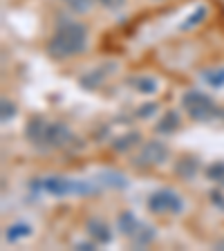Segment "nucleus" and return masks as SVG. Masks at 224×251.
I'll return each instance as SVG.
<instances>
[{
	"instance_id": "nucleus-21",
	"label": "nucleus",
	"mask_w": 224,
	"mask_h": 251,
	"mask_svg": "<svg viewBox=\"0 0 224 251\" xmlns=\"http://www.w3.org/2000/svg\"><path fill=\"white\" fill-rule=\"evenodd\" d=\"M14 115H16V105L11 103V101H2V121H9V119H14Z\"/></svg>"
},
{
	"instance_id": "nucleus-22",
	"label": "nucleus",
	"mask_w": 224,
	"mask_h": 251,
	"mask_svg": "<svg viewBox=\"0 0 224 251\" xmlns=\"http://www.w3.org/2000/svg\"><path fill=\"white\" fill-rule=\"evenodd\" d=\"M103 7H108V9H112V11H117V9H121V7L125 5V0H99Z\"/></svg>"
},
{
	"instance_id": "nucleus-7",
	"label": "nucleus",
	"mask_w": 224,
	"mask_h": 251,
	"mask_svg": "<svg viewBox=\"0 0 224 251\" xmlns=\"http://www.w3.org/2000/svg\"><path fill=\"white\" fill-rule=\"evenodd\" d=\"M47 130H50V121H45L43 117H34V119L27 124L25 135H27V139H29L31 144H43V146H45Z\"/></svg>"
},
{
	"instance_id": "nucleus-9",
	"label": "nucleus",
	"mask_w": 224,
	"mask_h": 251,
	"mask_svg": "<svg viewBox=\"0 0 224 251\" xmlns=\"http://www.w3.org/2000/svg\"><path fill=\"white\" fill-rule=\"evenodd\" d=\"M199 171V162L195 159V157H182L177 164H175V175L182 179H193L195 175H198Z\"/></svg>"
},
{
	"instance_id": "nucleus-17",
	"label": "nucleus",
	"mask_w": 224,
	"mask_h": 251,
	"mask_svg": "<svg viewBox=\"0 0 224 251\" xmlns=\"http://www.w3.org/2000/svg\"><path fill=\"white\" fill-rule=\"evenodd\" d=\"M206 177L213 179V182L220 184V186H224V162L211 164V166L206 168Z\"/></svg>"
},
{
	"instance_id": "nucleus-2",
	"label": "nucleus",
	"mask_w": 224,
	"mask_h": 251,
	"mask_svg": "<svg viewBox=\"0 0 224 251\" xmlns=\"http://www.w3.org/2000/svg\"><path fill=\"white\" fill-rule=\"evenodd\" d=\"M182 105L188 112V117L195 121H211L215 115H218V108H215L213 99L206 97L199 90H188L182 97Z\"/></svg>"
},
{
	"instance_id": "nucleus-1",
	"label": "nucleus",
	"mask_w": 224,
	"mask_h": 251,
	"mask_svg": "<svg viewBox=\"0 0 224 251\" xmlns=\"http://www.w3.org/2000/svg\"><path fill=\"white\" fill-rule=\"evenodd\" d=\"M85 45H88V29L78 23H65L47 43V54L52 58H70L83 52Z\"/></svg>"
},
{
	"instance_id": "nucleus-4",
	"label": "nucleus",
	"mask_w": 224,
	"mask_h": 251,
	"mask_svg": "<svg viewBox=\"0 0 224 251\" xmlns=\"http://www.w3.org/2000/svg\"><path fill=\"white\" fill-rule=\"evenodd\" d=\"M168 159V148L164 146L162 141H148V144H144V148H141V152L137 155L135 164L137 166H159V164H164Z\"/></svg>"
},
{
	"instance_id": "nucleus-5",
	"label": "nucleus",
	"mask_w": 224,
	"mask_h": 251,
	"mask_svg": "<svg viewBox=\"0 0 224 251\" xmlns=\"http://www.w3.org/2000/svg\"><path fill=\"white\" fill-rule=\"evenodd\" d=\"M115 68H117V63H103V65H99V68L88 70V72H85L83 76L78 78V83L83 85L85 90H94V88H99V85L103 83L105 78H108L110 74L115 72Z\"/></svg>"
},
{
	"instance_id": "nucleus-8",
	"label": "nucleus",
	"mask_w": 224,
	"mask_h": 251,
	"mask_svg": "<svg viewBox=\"0 0 224 251\" xmlns=\"http://www.w3.org/2000/svg\"><path fill=\"white\" fill-rule=\"evenodd\" d=\"M88 235L92 238L94 242H99V245H108L110 240H112V231H110V226L105 225L103 220H99V218H92L88 222Z\"/></svg>"
},
{
	"instance_id": "nucleus-18",
	"label": "nucleus",
	"mask_w": 224,
	"mask_h": 251,
	"mask_svg": "<svg viewBox=\"0 0 224 251\" xmlns=\"http://www.w3.org/2000/svg\"><path fill=\"white\" fill-rule=\"evenodd\" d=\"M63 2L72 11H76V14H85V11H90V7H92V0H63Z\"/></svg>"
},
{
	"instance_id": "nucleus-10",
	"label": "nucleus",
	"mask_w": 224,
	"mask_h": 251,
	"mask_svg": "<svg viewBox=\"0 0 224 251\" xmlns=\"http://www.w3.org/2000/svg\"><path fill=\"white\" fill-rule=\"evenodd\" d=\"M179 128V117L175 115V112H166V115L159 119V124H157V132H164V135H171V132H175Z\"/></svg>"
},
{
	"instance_id": "nucleus-3",
	"label": "nucleus",
	"mask_w": 224,
	"mask_h": 251,
	"mask_svg": "<svg viewBox=\"0 0 224 251\" xmlns=\"http://www.w3.org/2000/svg\"><path fill=\"white\" fill-rule=\"evenodd\" d=\"M148 209L152 213L159 215H179L184 211V202L179 200V195L175 191H168V188H162V191H155L148 198Z\"/></svg>"
},
{
	"instance_id": "nucleus-23",
	"label": "nucleus",
	"mask_w": 224,
	"mask_h": 251,
	"mask_svg": "<svg viewBox=\"0 0 224 251\" xmlns=\"http://www.w3.org/2000/svg\"><path fill=\"white\" fill-rule=\"evenodd\" d=\"M155 110H157V103H144V108H139L137 115L139 117H150V115H155Z\"/></svg>"
},
{
	"instance_id": "nucleus-16",
	"label": "nucleus",
	"mask_w": 224,
	"mask_h": 251,
	"mask_svg": "<svg viewBox=\"0 0 224 251\" xmlns=\"http://www.w3.org/2000/svg\"><path fill=\"white\" fill-rule=\"evenodd\" d=\"M29 233H31V226L29 225H14V226H9V229H7L5 238L9 242H16V240H21V238H27Z\"/></svg>"
},
{
	"instance_id": "nucleus-25",
	"label": "nucleus",
	"mask_w": 224,
	"mask_h": 251,
	"mask_svg": "<svg viewBox=\"0 0 224 251\" xmlns=\"http://www.w3.org/2000/svg\"><path fill=\"white\" fill-rule=\"evenodd\" d=\"M76 249H83V251H90V249H92V245H90V242H78V245H76Z\"/></svg>"
},
{
	"instance_id": "nucleus-26",
	"label": "nucleus",
	"mask_w": 224,
	"mask_h": 251,
	"mask_svg": "<svg viewBox=\"0 0 224 251\" xmlns=\"http://www.w3.org/2000/svg\"><path fill=\"white\" fill-rule=\"evenodd\" d=\"M220 117H222V121H224V110H222V112H220Z\"/></svg>"
},
{
	"instance_id": "nucleus-24",
	"label": "nucleus",
	"mask_w": 224,
	"mask_h": 251,
	"mask_svg": "<svg viewBox=\"0 0 224 251\" xmlns=\"http://www.w3.org/2000/svg\"><path fill=\"white\" fill-rule=\"evenodd\" d=\"M211 202L218 204L220 209H224V195L220 193V191H213V193H211Z\"/></svg>"
},
{
	"instance_id": "nucleus-12",
	"label": "nucleus",
	"mask_w": 224,
	"mask_h": 251,
	"mask_svg": "<svg viewBox=\"0 0 224 251\" xmlns=\"http://www.w3.org/2000/svg\"><path fill=\"white\" fill-rule=\"evenodd\" d=\"M117 226H119V231L124 235H132L137 231V226H139V222L135 220V215L125 211V213L119 215V220H117Z\"/></svg>"
},
{
	"instance_id": "nucleus-19",
	"label": "nucleus",
	"mask_w": 224,
	"mask_h": 251,
	"mask_svg": "<svg viewBox=\"0 0 224 251\" xmlns=\"http://www.w3.org/2000/svg\"><path fill=\"white\" fill-rule=\"evenodd\" d=\"M204 16H206V9H204V7H199V9H195V14L191 16V18H188L186 23H184V29H188V27H195L198 25V23H202L204 21Z\"/></svg>"
},
{
	"instance_id": "nucleus-20",
	"label": "nucleus",
	"mask_w": 224,
	"mask_h": 251,
	"mask_svg": "<svg viewBox=\"0 0 224 251\" xmlns=\"http://www.w3.org/2000/svg\"><path fill=\"white\" fill-rule=\"evenodd\" d=\"M101 182H108L110 186H124V179H121V175L119 173H103V175H101Z\"/></svg>"
},
{
	"instance_id": "nucleus-6",
	"label": "nucleus",
	"mask_w": 224,
	"mask_h": 251,
	"mask_svg": "<svg viewBox=\"0 0 224 251\" xmlns=\"http://www.w3.org/2000/svg\"><path fill=\"white\" fill-rule=\"evenodd\" d=\"M72 132L65 124H50V130H47V139H45V146L50 148H63L68 146L72 141Z\"/></svg>"
},
{
	"instance_id": "nucleus-11",
	"label": "nucleus",
	"mask_w": 224,
	"mask_h": 251,
	"mask_svg": "<svg viewBox=\"0 0 224 251\" xmlns=\"http://www.w3.org/2000/svg\"><path fill=\"white\" fill-rule=\"evenodd\" d=\"M137 141H139V132H125V135L117 137L112 148H115L117 152H125V151H130L132 146H137Z\"/></svg>"
},
{
	"instance_id": "nucleus-15",
	"label": "nucleus",
	"mask_w": 224,
	"mask_h": 251,
	"mask_svg": "<svg viewBox=\"0 0 224 251\" xmlns=\"http://www.w3.org/2000/svg\"><path fill=\"white\" fill-rule=\"evenodd\" d=\"M152 238H155V229H150V226H146V225H139L137 231L132 233V240H135L139 247H146Z\"/></svg>"
},
{
	"instance_id": "nucleus-13",
	"label": "nucleus",
	"mask_w": 224,
	"mask_h": 251,
	"mask_svg": "<svg viewBox=\"0 0 224 251\" xmlns=\"http://www.w3.org/2000/svg\"><path fill=\"white\" fill-rule=\"evenodd\" d=\"M130 83L141 94H152L157 90V81L152 76H135V78H130Z\"/></svg>"
},
{
	"instance_id": "nucleus-14",
	"label": "nucleus",
	"mask_w": 224,
	"mask_h": 251,
	"mask_svg": "<svg viewBox=\"0 0 224 251\" xmlns=\"http://www.w3.org/2000/svg\"><path fill=\"white\" fill-rule=\"evenodd\" d=\"M202 78L211 88H222L224 85V68H211L206 72H202Z\"/></svg>"
}]
</instances>
